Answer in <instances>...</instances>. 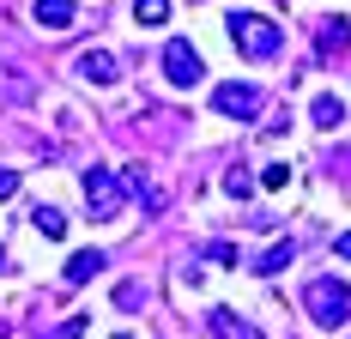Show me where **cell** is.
<instances>
[{"label":"cell","mask_w":351,"mask_h":339,"mask_svg":"<svg viewBox=\"0 0 351 339\" xmlns=\"http://www.w3.org/2000/svg\"><path fill=\"white\" fill-rule=\"evenodd\" d=\"M224 31H230V43L243 49L248 61H273V55L285 49V25H279V19H267V12H230Z\"/></svg>","instance_id":"1"},{"label":"cell","mask_w":351,"mask_h":339,"mask_svg":"<svg viewBox=\"0 0 351 339\" xmlns=\"http://www.w3.org/2000/svg\"><path fill=\"white\" fill-rule=\"evenodd\" d=\"M303 309L315 315L321 327H346L351 321V285L346 279H309L303 285Z\"/></svg>","instance_id":"2"},{"label":"cell","mask_w":351,"mask_h":339,"mask_svg":"<svg viewBox=\"0 0 351 339\" xmlns=\"http://www.w3.org/2000/svg\"><path fill=\"white\" fill-rule=\"evenodd\" d=\"M79 194H85V206H91V218H121V200H128V182L115 176V170L104 164H91L85 176H79Z\"/></svg>","instance_id":"3"},{"label":"cell","mask_w":351,"mask_h":339,"mask_svg":"<svg viewBox=\"0 0 351 339\" xmlns=\"http://www.w3.org/2000/svg\"><path fill=\"white\" fill-rule=\"evenodd\" d=\"M164 79L182 85V91L206 79V61H200V49H194L188 36H170V43H164Z\"/></svg>","instance_id":"4"},{"label":"cell","mask_w":351,"mask_h":339,"mask_svg":"<svg viewBox=\"0 0 351 339\" xmlns=\"http://www.w3.org/2000/svg\"><path fill=\"white\" fill-rule=\"evenodd\" d=\"M212 109H218V115H237V121H254V115L267 109V97H261V85H237V79H224V85L212 91Z\"/></svg>","instance_id":"5"},{"label":"cell","mask_w":351,"mask_h":339,"mask_svg":"<svg viewBox=\"0 0 351 339\" xmlns=\"http://www.w3.org/2000/svg\"><path fill=\"white\" fill-rule=\"evenodd\" d=\"M73 73H79L85 85H115V79H121V61H115L109 49H85V55L73 61Z\"/></svg>","instance_id":"6"},{"label":"cell","mask_w":351,"mask_h":339,"mask_svg":"<svg viewBox=\"0 0 351 339\" xmlns=\"http://www.w3.org/2000/svg\"><path fill=\"white\" fill-rule=\"evenodd\" d=\"M351 49V19H321L315 25V55L321 61H339Z\"/></svg>","instance_id":"7"},{"label":"cell","mask_w":351,"mask_h":339,"mask_svg":"<svg viewBox=\"0 0 351 339\" xmlns=\"http://www.w3.org/2000/svg\"><path fill=\"white\" fill-rule=\"evenodd\" d=\"M31 19L43 25V31H73L79 6H73V0H31Z\"/></svg>","instance_id":"8"},{"label":"cell","mask_w":351,"mask_h":339,"mask_svg":"<svg viewBox=\"0 0 351 339\" xmlns=\"http://www.w3.org/2000/svg\"><path fill=\"white\" fill-rule=\"evenodd\" d=\"M206 327H212L218 339H261V327H254V321H243L237 309H206Z\"/></svg>","instance_id":"9"},{"label":"cell","mask_w":351,"mask_h":339,"mask_svg":"<svg viewBox=\"0 0 351 339\" xmlns=\"http://www.w3.org/2000/svg\"><path fill=\"white\" fill-rule=\"evenodd\" d=\"M104 267H109V261L97 255V248H79V255H67V272H61V285H91Z\"/></svg>","instance_id":"10"},{"label":"cell","mask_w":351,"mask_h":339,"mask_svg":"<svg viewBox=\"0 0 351 339\" xmlns=\"http://www.w3.org/2000/svg\"><path fill=\"white\" fill-rule=\"evenodd\" d=\"M309 121H315V128H327V134H333V128H339V121H346V97H333V91H321V97L309 103Z\"/></svg>","instance_id":"11"},{"label":"cell","mask_w":351,"mask_h":339,"mask_svg":"<svg viewBox=\"0 0 351 339\" xmlns=\"http://www.w3.org/2000/svg\"><path fill=\"white\" fill-rule=\"evenodd\" d=\"M31 224H36V237H49V242L67 237V212L61 206H31Z\"/></svg>","instance_id":"12"},{"label":"cell","mask_w":351,"mask_h":339,"mask_svg":"<svg viewBox=\"0 0 351 339\" xmlns=\"http://www.w3.org/2000/svg\"><path fill=\"white\" fill-rule=\"evenodd\" d=\"M291 261H297V242L285 237V242H273V248H267V255L254 261V272H267V279H273V272H285V267H291Z\"/></svg>","instance_id":"13"},{"label":"cell","mask_w":351,"mask_h":339,"mask_svg":"<svg viewBox=\"0 0 351 339\" xmlns=\"http://www.w3.org/2000/svg\"><path fill=\"white\" fill-rule=\"evenodd\" d=\"M170 19V0H134V25H164Z\"/></svg>","instance_id":"14"},{"label":"cell","mask_w":351,"mask_h":339,"mask_svg":"<svg viewBox=\"0 0 351 339\" xmlns=\"http://www.w3.org/2000/svg\"><path fill=\"white\" fill-rule=\"evenodd\" d=\"M224 194H230V200H248V194H254V176L230 170V176H224Z\"/></svg>","instance_id":"15"},{"label":"cell","mask_w":351,"mask_h":339,"mask_svg":"<svg viewBox=\"0 0 351 339\" xmlns=\"http://www.w3.org/2000/svg\"><path fill=\"white\" fill-rule=\"evenodd\" d=\"M85 327H91V315H67V321H61L49 339H85Z\"/></svg>","instance_id":"16"},{"label":"cell","mask_w":351,"mask_h":339,"mask_svg":"<svg viewBox=\"0 0 351 339\" xmlns=\"http://www.w3.org/2000/svg\"><path fill=\"white\" fill-rule=\"evenodd\" d=\"M285 182H291V170H285V164H267V170H261V188H285Z\"/></svg>","instance_id":"17"},{"label":"cell","mask_w":351,"mask_h":339,"mask_svg":"<svg viewBox=\"0 0 351 339\" xmlns=\"http://www.w3.org/2000/svg\"><path fill=\"white\" fill-rule=\"evenodd\" d=\"M115 303L134 309V303H145V291H140V285H115Z\"/></svg>","instance_id":"18"},{"label":"cell","mask_w":351,"mask_h":339,"mask_svg":"<svg viewBox=\"0 0 351 339\" xmlns=\"http://www.w3.org/2000/svg\"><path fill=\"white\" fill-rule=\"evenodd\" d=\"M19 182H25L19 170H0V200H12V194H19Z\"/></svg>","instance_id":"19"},{"label":"cell","mask_w":351,"mask_h":339,"mask_svg":"<svg viewBox=\"0 0 351 339\" xmlns=\"http://www.w3.org/2000/svg\"><path fill=\"white\" fill-rule=\"evenodd\" d=\"M333 255H346V261H351V237H333Z\"/></svg>","instance_id":"20"},{"label":"cell","mask_w":351,"mask_h":339,"mask_svg":"<svg viewBox=\"0 0 351 339\" xmlns=\"http://www.w3.org/2000/svg\"><path fill=\"white\" fill-rule=\"evenodd\" d=\"M0 272H12V261H6V248H0Z\"/></svg>","instance_id":"21"},{"label":"cell","mask_w":351,"mask_h":339,"mask_svg":"<svg viewBox=\"0 0 351 339\" xmlns=\"http://www.w3.org/2000/svg\"><path fill=\"white\" fill-rule=\"evenodd\" d=\"M115 339H134V334H115Z\"/></svg>","instance_id":"22"}]
</instances>
